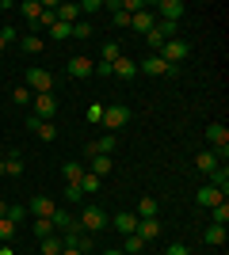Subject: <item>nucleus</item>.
Masks as SVG:
<instances>
[{
	"mask_svg": "<svg viewBox=\"0 0 229 255\" xmlns=\"http://www.w3.org/2000/svg\"><path fill=\"white\" fill-rule=\"evenodd\" d=\"M50 38H54V42H65L69 38V23H54V27H50Z\"/></svg>",
	"mask_w": 229,
	"mask_h": 255,
	"instance_id": "nucleus-38",
	"label": "nucleus"
},
{
	"mask_svg": "<svg viewBox=\"0 0 229 255\" xmlns=\"http://www.w3.org/2000/svg\"><path fill=\"white\" fill-rule=\"evenodd\" d=\"M0 255H15V252H11V244H0Z\"/></svg>",
	"mask_w": 229,
	"mask_h": 255,
	"instance_id": "nucleus-47",
	"label": "nucleus"
},
{
	"mask_svg": "<svg viewBox=\"0 0 229 255\" xmlns=\"http://www.w3.org/2000/svg\"><path fill=\"white\" fill-rule=\"evenodd\" d=\"M111 76H119V80H134V76H138V61H134V57H126V53H122L119 61L111 65Z\"/></svg>",
	"mask_w": 229,
	"mask_h": 255,
	"instance_id": "nucleus-12",
	"label": "nucleus"
},
{
	"mask_svg": "<svg viewBox=\"0 0 229 255\" xmlns=\"http://www.w3.org/2000/svg\"><path fill=\"white\" fill-rule=\"evenodd\" d=\"M126 122H130V107H126V103L103 107V129H107V133H119Z\"/></svg>",
	"mask_w": 229,
	"mask_h": 255,
	"instance_id": "nucleus-5",
	"label": "nucleus"
},
{
	"mask_svg": "<svg viewBox=\"0 0 229 255\" xmlns=\"http://www.w3.org/2000/svg\"><path fill=\"white\" fill-rule=\"evenodd\" d=\"M0 175H4V156H0Z\"/></svg>",
	"mask_w": 229,
	"mask_h": 255,
	"instance_id": "nucleus-51",
	"label": "nucleus"
},
{
	"mask_svg": "<svg viewBox=\"0 0 229 255\" xmlns=\"http://www.w3.org/2000/svg\"><path fill=\"white\" fill-rule=\"evenodd\" d=\"M15 11H19V15L31 23V27H38V15H42V0H23V4H15Z\"/></svg>",
	"mask_w": 229,
	"mask_h": 255,
	"instance_id": "nucleus-15",
	"label": "nucleus"
},
{
	"mask_svg": "<svg viewBox=\"0 0 229 255\" xmlns=\"http://www.w3.org/2000/svg\"><path fill=\"white\" fill-rule=\"evenodd\" d=\"M23 213H27V210H23V206H8V217H11V221H15V225L23 221Z\"/></svg>",
	"mask_w": 229,
	"mask_h": 255,
	"instance_id": "nucleus-43",
	"label": "nucleus"
},
{
	"mask_svg": "<svg viewBox=\"0 0 229 255\" xmlns=\"http://www.w3.org/2000/svg\"><path fill=\"white\" fill-rule=\"evenodd\" d=\"M157 53H161V57L172 65V69H180V61H187V57H191V42H184V38H172V42H164Z\"/></svg>",
	"mask_w": 229,
	"mask_h": 255,
	"instance_id": "nucleus-4",
	"label": "nucleus"
},
{
	"mask_svg": "<svg viewBox=\"0 0 229 255\" xmlns=\"http://www.w3.org/2000/svg\"><path fill=\"white\" fill-rule=\"evenodd\" d=\"M19 225L11 221V217H0V244H11V236H15Z\"/></svg>",
	"mask_w": 229,
	"mask_h": 255,
	"instance_id": "nucleus-34",
	"label": "nucleus"
},
{
	"mask_svg": "<svg viewBox=\"0 0 229 255\" xmlns=\"http://www.w3.org/2000/svg\"><path fill=\"white\" fill-rule=\"evenodd\" d=\"M157 213H161L157 198H153V194H145L142 202H138V221H145V217H157Z\"/></svg>",
	"mask_w": 229,
	"mask_h": 255,
	"instance_id": "nucleus-26",
	"label": "nucleus"
},
{
	"mask_svg": "<svg viewBox=\"0 0 229 255\" xmlns=\"http://www.w3.org/2000/svg\"><path fill=\"white\" fill-rule=\"evenodd\" d=\"M0 38H4V42H15V27H11V23H8V27H0Z\"/></svg>",
	"mask_w": 229,
	"mask_h": 255,
	"instance_id": "nucleus-44",
	"label": "nucleus"
},
{
	"mask_svg": "<svg viewBox=\"0 0 229 255\" xmlns=\"http://www.w3.org/2000/svg\"><path fill=\"white\" fill-rule=\"evenodd\" d=\"M61 248H65V244H61V236H42V240H38V252H42V255H61Z\"/></svg>",
	"mask_w": 229,
	"mask_h": 255,
	"instance_id": "nucleus-27",
	"label": "nucleus"
},
{
	"mask_svg": "<svg viewBox=\"0 0 229 255\" xmlns=\"http://www.w3.org/2000/svg\"><path fill=\"white\" fill-rule=\"evenodd\" d=\"M80 19V4H57V23H69V27H73V23Z\"/></svg>",
	"mask_w": 229,
	"mask_h": 255,
	"instance_id": "nucleus-22",
	"label": "nucleus"
},
{
	"mask_svg": "<svg viewBox=\"0 0 229 255\" xmlns=\"http://www.w3.org/2000/svg\"><path fill=\"white\" fill-rule=\"evenodd\" d=\"M61 255H84V252H76V248H61Z\"/></svg>",
	"mask_w": 229,
	"mask_h": 255,
	"instance_id": "nucleus-48",
	"label": "nucleus"
},
{
	"mask_svg": "<svg viewBox=\"0 0 229 255\" xmlns=\"http://www.w3.org/2000/svg\"><path fill=\"white\" fill-rule=\"evenodd\" d=\"M31 107H34V115H31V118H38V122H54V115H57V99H54V92H50V96H34Z\"/></svg>",
	"mask_w": 229,
	"mask_h": 255,
	"instance_id": "nucleus-6",
	"label": "nucleus"
},
{
	"mask_svg": "<svg viewBox=\"0 0 229 255\" xmlns=\"http://www.w3.org/2000/svg\"><path fill=\"white\" fill-rule=\"evenodd\" d=\"M184 11H187L184 0H161L153 15H157V19H168V23H180V19H184Z\"/></svg>",
	"mask_w": 229,
	"mask_h": 255,
	"instance_id": "nucleus-8",
	"label": "nucleus"
},
{
	"mask_svg": "<svg viewBox=\"0 0 229 255\" xmlns=\"http://www.w3.org/2000/svg\"><path fill=\"white\" fill-rule=\"evenodd\" d=\"M4 46H8V42H4V38H0V53H4Z\"/></svg>",
	"mask_w": 229,
	"mask_h": 255,
	"instance_id": "nucleus-52",
	"label": "nucleus"
},
{
	"mask_svg": "<svg viewBox=\"0 0 229 255\" xmlns=\"http://www.w3.org/2000/svg\"><path fill=\"white\" fill-rule=\"evenodd\" d=\"M115 145H119V137H115V133H103L99 141H92V145H88V156H111V152H115Z\"/></svg>",
	"mask_w": 229,
	"mask_h": 255,
	"instance_id": "nucleus-14",
	"label": "nucleus"
},
{
	"mask_svg": "<svg viewBox=\"0 0 229 255\" xmlns=\"http://www.w3.org/2000/svg\"><path fill=\"white\" fill-rule=\"evenodd\" d=\"M218 164H222V160L214 156V152H210V149H203V152H199V156H195V168L203 171V175H210V171L218 168Z\"/></svg>",
	"mask_w": 229,
	"mask_h": 255,
	"instance_id": "nucleus-24",
	"label": "nucleus"
},
{
	"mask_svg": "<svg viewBox=\"0 0 229 255\" xmlns=\"http://www.w3.org/2000/svg\"><path fill=\"white\" fill-rule=\"evenodd\" d=\"M107 225H111L119 236H130V233H138V213H115Z\"/></svg>",
	"mask_w": 229,
	"mask_h": 255,
	"instance_id": "nucleus-11",
	"label": "nucleus"
},
{
	"mask_svg": "<svg viewBox=\"0 0 229 255\" xmlns=\"http://www.w3.org/2000/svg\"><path fill=\"white\" fill-rule=\"evenodd\" d=\"M138 236H142L145 244H153V240L161 236V217H145V221H138Z\"/></svg>",
	"mask_w": 229,
	"mask_h": 255,
	"instance_id": "nucleus-16",
	"label": "nucleus"
},
{
	"mask_svg": "<svg viewBox=\"0 0 229 255\" xmlns=\"http://www.w3.org/2000/svg\"><path fill=\"white\" fill-rule=\"evenodd\" d=\"M207 179H210V187H218V191H229V168H226V164H218V168L210 171Z\"/></svg>",
	"mask_w": 229,
	"mask_h": 255,
	"instance_id": "nucleus-25",
	"label": "nucleus"
},
{
	"mask_svg": "<svg viewBox=\"0 0 229 255\" xmlns=\"http://www.w3.org/2000/svg\"><path fill=\"white\" fill-rule=\"evenodd\" d=\"M31 99H34V96H31L23 84H19V88H11V103H31Z\"/></svg>",
	"mask_w": 229,
	"mask_h": 255,
	"instance_id": "nucleus-39",
	"label": "nucleus"
},
{
	"mask_svg": "<svg viewBox=\"0 0 229 255\" xmlns=\"http://www.w3.org/2000/svg\"><path fill=\"white\" fill-rule=\"evenodd\" d=\"M0 217H8V202L4 198H0Z\"/></svg>",
	"mask_w": 229,
	"mask_h": 255,
	"instance_id": "nucleus-49",
	"label": "nucleus"
},
{
	"mask_svg": "<svg viewBox=\"0 0 229 255\" xmlns=\"http://www.w3.org/2000/svg\"><path fill=\"white\" fill-rule=\"evenodd\" d=\"M84 118L92 122V126H99V122H103V103H92V107L84 111Z\"/></svg>",
	"mask_w": 229,
	"mask_h": 255,
	"instance_id": "nucleus-37",
	"label": "nucleus"
},
{
	"mask_svg": "<svg viewBox=\"0 0 229 255\" xmlns=\"http://www.w3.org/2000/svg\"><path fill=\"white\" fill-rule=\"evenodd\" d=\"M84 164H65V168H61V175H65V183H80L84 179Z\"/></svg>",
	"mask_w": 229,
	"mask_h": 255,
	"instance_id": "nucleus-33",
	"label": "nucleus"
},
{
	"mask_svg": "<svg viewBox=\"0 0 229 255\" xmlns=\"http://www.w3.org/2000/svg\"><path fill=\"white\" fill-rule=\"evenodd\" d=\"M229 221V206L218 202V206H210V225H226Z\"/></svg>",
	"mask_w": 229,
	"mask_h": 255,
	"instance_id": "nucleus-36",
	"label": "nucleus"
},
{
	"mask_svg": "<svg viewBox=\"0 0 229 255\" xmlns=\"http://www.w3.org/2000/svg\"><path fill=\"white\" fill-rule=\"evenodd\" d=\"M84 168L92 171V175H99V179H103V175H111L115 160H111V156H88V164H84Z\"/></svg>",
	"mask_w": 229,
	"mask_h": 255,
	"instance_id": "nucleus-17",
	"label": "nucleus"
},
{
	"mask_svg": "<svg viewBox=\"0 0 229 255\" xmlns=\"http://www.w3.org/2000/svg\"><path fill=\"white\" fill-rule=\"evenodd\" d=\"M31 233H34V240H42V236H54V221H50V217H34Z\"/></svg>",
	"mask_w": 229,
	"mask_h": 255,
	"instance_id": "nucleus-30",
	"label": "nucleus"
},
{
	"mask_svg": "<svg viewBox=\"0 0 229 255\" xmlns=\"http://www.w3.org/2000/svg\"><path fill=\"white\" fill-rule=\"evenodd\" d=\"M4 175H11V179H19V175H23V160H19V152H11V156L4 160Z\"/></svg>",
	"mask_w": 229,
	"mask_h": 255,
	"instance_id": "nucleus-31",
	"label": "nucleus"
},
{
	"mask_svg": "<svg viewBox=\"0 0 229 255\" xmlns=\"http://www.w3.org/2000/svg\"><path fill=\"white\" fill-rule=\"evenodd\" d=\"M122 240H126V248H122V255H142L145 248H149V244H145V240H142V236H138V233L122 236Z\"/></svg>",
	"mask_w": 229,
	"mask_h": 255,
	"instance_id": "nucleus-29",
	"label": "nucleus"
},
{
	"mask_svg": "<svg viewBox=\"0 0 229 255\" xmlns=\"http://www.w3.org/2000/svg\"><path fill=\"white\" fill-rule=\"evenodd\" d=\"M203 133H207V149L214 152L218 160H226V152H229V129L222 126V122H210Z\"/></svg>",
	"mask_w": 229,
	"mask_h": 255,
	"instance_id": "nucleus-3",
	"label": "nucleus"
},
{
	"mask_svg": "<svg viewBox=\"0 0 229 255\" xmlns=\"http://www.w3.org/2000/svg\"><path fill=\"white\" fill-rule=\"evenodd\" d=\"M92 69H96V61H92L88 53H76V57H69V65H65V73H69V76H76V80L92 76Z\"/></svg>",
	"mask_w": 229,
	"mask_h": 255,
	"instance_id": "nucleus-9",
	"label": "nucleus"
},
{
	"mask_svg": "<svg viewBox=\"0 0 229 255\" xmlns=\"http://www.w3.org/2000/svg\"><path fill=\"white\" fill-rule=\"evenodd\" d=\"M107 213L99 210V206H84V210H80V217H76V229H80V233H99V229H107Z\"/></svg>",
	"mask_w": 229,
	"mask_h": 255,
	"instance_id": "nucleus-2",
	"label": "nucleus"
},
{
	"mask_svg": "<svg viewBox=\"0 0 229 255\" xmlns=\"http://www.w3.org/2000/svg\"><path fill=\"white\" fill-rule=\"evenodd\" d=\"M164 255H191V252H187L184 244H168V252H164Z\"/></svg>",
	"mask_w": 229,
	"mask_h": 255,
	"instance_id": "nucleus-46",
	"label": "nucleus"
},
{
	"mask_svg": "<svg viewBox=\"0 0 229 255\" xmlns=\"http://www.w3.org/2000/svg\"><path fill=\"white\" fill-rule=\"evenodd\" d=\"M27 126L38 133V141H54V137H57V126H54V122H38V118H27Z\"/></svg>",
	"mask_w": 229,
	"mask_h": 255,
	"instance_id": "nucleus-19",
	"label": "nucleus"
},
{
	"mask_svg": "<svg viewBox=\"0 0 229 255\" xmlns=\"http://www.w3.org/2000/svg\"><path fill=\"white\" fill-rule=\"evenodd\" d=\"M69 38H80V42L92 38V23H88V19H76L73 27H69Z\"/></svg>",
	"mask_w": 229,
	"mask_h": 255,
	"instance_id": "nucleus-32",
	"label": "nucleus"
},
{
	"mask_svg": "<svg viewBox=\"0 0 229 255\" xmlns=\"http://www.w3.org/2000/svg\"><path fill=\"white\" fill-rule=\"evenodd\" d=\"M80 187V194H96L99 191V175H92V171H84V179L76 183Z\"/></svg>",
	"mask_w": 229,
	"mask_h": 255,
	"instance_id": "nucleus-35",
	"label": "nucleus"
},
{
	"mask_svg": "<svg viewBox=\"0 0 229 255\" xmlns=\"http://www.w3.org/2000/svg\"><path fill=\"white\" fill-rule=\"evenodd\" d=\"M27 210L34 213V217H54V210H57V202L54 198H46V194H34L31 202H27Z\"/></svg>",
	"mask_w": 229,
	"mask_h": 255,
	"instance_id": "nucleus-13",
	"label": "nucleus"
},
{
	"mask_svg": "<svg viewBox=\"0 0 229 255\" xmlns=\"http://www.w3.org/2000/svg\"><path fill=\"white\" fill-rule=\"evenodd\" d=\"M138 73H149V76H172L176 69L168 61H164L161 53H149V57H142V65H138Z\"/></svg>",
	"mask_w": 229,
	"mask_h": 255,
	"instance_id": "nucleus-7",
	"label": "nucleus"
},
{
	"mask_svg": "<svg viewBox=\"0 0 229 255\" xmlns=\"http://www.w3.org/2000/svg\"><path fill=\"white\" fill-rule=\"evenodd\" d=\"M119 57H122V46H119V42H103V50H99V61H103V65H115Z\"/></svg>",
	"mask_w": 229,
	"mask_h": 255,
	"instance_id": "nucleus-28",
	"label": "nucleus"
},
{
	"mask_svg": "<svg viewBox=\"0 0 229 255\" xmlns=\"http://www.w3.org/2000/svg\"><path fill=\"white\" fill-rule=\"evenodd\" d=\"M153 23H157V15H153V11H138V15H130V27H134L138 34H149Z\"/></svg>",
	"mask_w": 229,
	"mask_h": 255,
	"instance_id": "nucleus-20",
	"label": "nucleus"
},
{
	"mask_svg": "<svg viewBox=\"0 0 229 255\" xmlns=\"http://www.w3.org/2000/svg\"><path fill=\"white\" fill-rule=\"evenodd\" d=\"M19 50L34 57V53H42V50H46V42L38 38V31H31V34H23V38H19Z\"/></svg>",
	"mask_w": 229,
	"mask_h": 255,
	"instance_id": "nucleus-21",
	"label": "nucleus"
},
{
	"mask_svg": "<svg viewBox=\"0 0 229 255\" xmlns=\"http://www.w3.org/2000/svg\"><path fill=\"white\" fill-rule=\"evenodd\" d=\"M111 23H115V27H130V11L115 8V15H111Z\"/></svg>",
	"mask_w": 229,
	"mask_h": 255,
	"instance_id": "nucleus-40",
	"label": "nucleus"
},
{
	"mask_svg": "<svg viewBox=\"0 0 229 255\" xmlns=\"http://www.w3.org/2000/svg\"><path fill=\"white\" fill-rule=\"evenodd\" d=\"M103 255H122V252H119V248H107V252H103Z\"/></svg>",
	"mask_w": 229,
	"mask_h": 255,
	"instance_id": "nucleus-50",
	"label": "nucleus"
},
{
	"mask_svg": "<svg viewBox=\"0 0 229 255\" xmlns=\"http://www.w3.org/2000/svg\"><path fill=\"white\" fill-rule=\"evenodd\" d=\"M65 194H69V206H76V202H80V198H84V194H80V187H76V183H65Z\"/></svg>",
	"mask_w": 229,
	"mask_h": 255,
	"instance_id": "nucleus-42",
	"label": "nucleus"
},
{
	"mask_svg": "<svg viewBox=\"0 0 229 255\" xmlns=\"http://www.w3.org/2000/svg\"><path fill=\"white\" fill-rule=\"evenodd\" d=\"M54 23H57V11H46V8H42V15H38V27H46V31H50Z\"/></svg>",
	"mask_w": 229,
	"mask_h": 255,
	"instance_id": "nucleus-41",
	"label": "nucleus"
},
{
	"mask_svg": "<svg viewBox=\"0 0 229 255\" xmlns=\"http://www.w3.org/2000/svg\"><path fill=\"white\" fill-rule=\"evenodd\" d=\"M195 202L203 206V210H210V206L226 202V191H218V187H210V183H203V187L195 191Z\"/></svg>",
	"mask_w": 229,
	"mask_h": 255,
	"instance_id": "nucleus-10",
	"label": "nucleus"
},
{
	"mask_svg": "<svg viewBox=\"0 0 229 255\" xmlns=\"http://www.w3.org/2000/svg\"><path fill=\"white\" fill-rule=\"evenodd\" d=\"M99 8H103L99 0H84V4H80V15H84V11H99Z\"/></svg>",
	"mask_w": 229,
	"mask_h": 255,
	"instance_id": "nucleus-45",
	"label": "nucleus"
},
{
	"mask_svg": "<svg viewBox=\"0 0 229 255\" xmlns=\"http://www.w3.org/2000/svg\"><path fill=\"white\" fill-rule=\"evenodd\" d=\"M203 244L222 248L226 244V225H207V229H203Z\"/></svg>",
	"mask_w": 229,
	"mask_h": 255,
	"instance_id": "nucleus-18",
	"label": "nucleus"
},
{
	"mask_svg": "<svg viewBox=\"0 0 229 255\" xmlns=\"http://www.w3.org/2000/svg\"><path fill=\"white\" fill-rule=\"evenodd\" d=\"M50 221H54V233H65V229H73V225H76V217H73L69 210H61V206H57Z\"/></svg>",
	"mask_w": 229,
	"mask_h": 255,
	"instance_id": "nucleus-23",
	"label": "nucleus"
},
{
	"mask_svg": "<svg viewBox=\"0 0 229 255\" xmlns=\"http://www.w3.org/2000/svg\"><path fill=\"white\" fill-rule=\"evenodd\" d=\"M23 88H27L31 96H50V92H54V73H46V69H27V73H23Z\"/></svg>",
	"mask_w": 229,
	"mask_h": 255,
	"instance_id": "nucleus-1",
	"label": "nucleus"
}]
</instances>
